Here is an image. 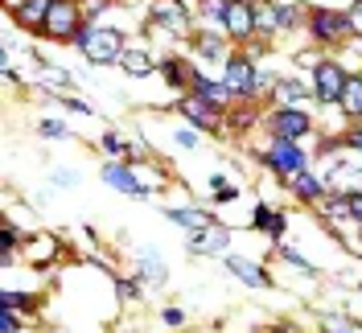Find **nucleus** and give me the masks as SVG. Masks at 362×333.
<instances>
[{
	"instance_id": "nucleus-36",
	"label": "nucleus",
	"mask_w": 362,
	"mask_h": 333,
	"mask_svg": "<svg viewBox=\"0 0 362 333\" xmlns=\"http://www.w3.org/2000/svg\"><path fill=\"white\" fill-rule=\"evenodd\" d=\"M17 305H25L21 292H4V309H17Z\"/></svg>"
},
{
	"instance_id": "nucleus-12",
	"label": "nucleus",
	"mask_w": 362,
	"mask_h": 333,
	"mask_svg": "<svg viewBox=\"0 0 362 333\" xmlns=\"http://www.w3.org/2000/svg\"><path fill=\"white\" fill-rule=\"evenodd\" d=\"M153 17H157L160 25H169L177 37H185L189 13H185V4H181V0H157V4H153Z\"/></svg>"
},
{
	"instance_id": "nucleus-29",
	"label": "nucleus",
	"mask_w": 362,
	"mask_h": 333,
	"mask_svg": "<svg viewBox=\"0 0 362 333\" xmlns=\"http://www.w3.org/2000/svg\"><path fill=\"white\" fill-rule=\"evenodd\" d=\"M346 198H350V218L362 222V189H358V194H346Z\"/></svg>"
},
{
	"instance_id": "nucleus-19",
	"label": "nucleus",
	"mask_w": 362,
	"mask_h": 333,
	"mask_svg": "<svg viewBox=\"0 0 362 333\" xmlns=\"http://www.w3.org/2000/svg\"><path fill=\"white\" fill-rule=\"evenodd\" d=\"M119 66L128 70V74H136V78H144V74H153V58H148L144 49H124Z\"/></svg>"
},
{
	"instance_id": "nucleus-10",
	"label": "nucleus",
	"mask_w": 362,
	"mask_h": 333,
	"mask_svg": "<svg viewBox=\"0 0 362 333\" xmlns=\"http://www.w3.org/2000/svg\"><path fill=\"white\" fill-rule=\"evenodd\" d=\"M49 4H54V0H8L13 17H17L25 29H37V33H42V25H45V13H49Z\"/></svg>"
},
{
	"instance_id": "nucleus-14",
	"label": "nucleus",
	"mask_w": 362,
	"mask_h": 333,
	"mask_svg": "<svg viewBox=\"0 0 362 333\" xmlns=\"http://www.w3.org/2000/svg\"><path fill=\"white\" fill-rule=\"evenodd\" d=\"M226 267L239 276V280H247L251 288H264L268 284V276H264V267H255L251 259H243V255H226Z\"/></svg>"
},
{
	"instance_id": "nucleus-9",
	"label": "nucleus",
	"mask_w": 362,
	"mask_h": 333,
	"mask_svg": "<svg viewBox=\"0 0 362 333\" xmlns=\"http://www.w3.org/2000/svg\"><path fill=\"white\" fill-rule=\"evenodd\" d=\"M272 136L276 140H300V136L309 132V115L305 111H296V107H284V111H276L272 115Z\"/></svg>"
},
{
	"instance_id": "nucleus-33",
	"label": "nucleus",
	"mask_w": 362,
	"mask_h": 333,
	"mask_svg": "<svg viewBox=\"0 0 362 333\" xmlns=\"http://www.w3.org/2000/svg\"><path fill=\"white\" fill-rule=\"evenodd\" d=\"M272 218H276V214H272L268 206H259V210H255V226H272Z\"/></svg>"
},
{
	"instance_id": "nucleus-8",
	"label": "nucleus",
	"mask_w": 362,
	"mask_h": 333,
	"mask_svg": "<svg viewBox=\"0 0 362 333\" xmlns=\"http://www.w3.org/2000/svg\"><path fill=\"white\" fill-rule=\"evenodd\" d=\"M223 83L235 90V95H255V66H251L243 54H230V58H226Z\"/></svg>"
},
{
	"instance_id": "nucleus-2",
	"label": "nucleus",
	"mask_w": 362,
	"mask_h": 333,
	"mask_svg": "<svg viewBox=\"0 0 362 333\" xmlns=\"http://www.w3.org/2000/svg\"><path fill=\"white\" fill-rule=\"evenodd\" d=\"M78 33H83L78 0H54L49 13H45L42 37H49V42H78Z\"/></svg>"
},
{
	"instance_id": "nucleus-20",
	"label": "nucleus",
	"mask_w": 362,
	"mask_h": 333,
	"mask_svg": "<svg viewBox=\"0 0 362 333\" xmlns=\"http://www.w3.org/2000/svg\"><path fill=\"white\" fill-rule=\"evenodd\" d=\"M226 37V33H223ZM223 37H218V33H198V37H194V49H198V54H202V58H223L226 62V42Z\"/></svg>"
},
{
	"instance_id": "nucleus-15",
	"label": "nucleus",
	"mask_w": 362,
	"mask_h": 333,
	"mask_svg": "<svg viewBox=\"0 0 362 333\" xmlns=\"http://www.w3.org/2000/svg\"><path fill=\"white\" fill-rule=\"evenodd\" d=\"M288 181H293V194L300 201H317L321 194H325V181H317L309 169H300V173H296V177H288Z\"/></svg>"
},
{
	"instance_id": "nucleus-38",
	"label": "nucleus",
	"mask_w": 362,
	"mask_h": 333,
	"mask_svg": "<svg viewBox=\"0 0 362 333\" xmlns=\"http://www.w3.org/2000/svg\"><path fill=\"white\" fill-rule=\"evenodd\" d=\"M346 144H350V148H362V132H350L346 136Z\"/></svg>"
},
{
	"instance_id": "nucleus-30",
	"label": "nucleus",
	"mask_w": 362,
	"mask_h": 333,
	"mask_svg": "<svg viewBox=\"0 0 362 333\" xmlns=\"http://www.w3.org/2000/svg\"><path fill=\"white\" fill-rule=\"evenodd\" d=\"M42 132L49 136V140H58V136H66V124H54V119H45V124H42Z\"/></svg>"
},
{
	"instance_id": "nucleus-25",
	"label": "nucleus",
	"mask_w": 362,
	"mask_h": 333,
	"mask_svg": "<svg viewBox=\"0 0 362 333\" xmlns=\"http://www.w3.org/2000/svg\"><path fill=\"white\" fill-rule=\"evenodd\" d=\"M144 276H148L153 284H160V280H165V264H160L157 255H144Z\"/></svg>"
},
{
	"instance_id": "nucleus-5",
	"label": "nucleus",
	"mask_w": 362,
	"mask_h": 333,
	"mask_svg": "<svg viewBox=\"0 0 362 333\" xmlns=\"http://www.w3.org/2000/svg\"><path fill=\"white\" fill-rule=\"evenodd\" d=\"M264 160H268L280 177H296L300 169H309V160H305V153L296 148V140H276V144H272V153L264 156Z\"/></svg>"
},
{
	"instance_id": "nucleus-1",
	"label": "nucleus",
	"mask_w": 362,
	"mask_h": 333,
	"mask_svg": "<svg viewBox=\"0 0 362 333\" xmlns=\"http://www.w3.org/2000/svg\"><path fill=\"white\" fill-rule=\"evenodd\" d=\"M74 45L83 49L87 62H119V58H124V33L112 29V25H103V29H83Z\"/></svg>"
},
{
	"instance_id": "nucleus-17",
	"label": "nucleus",
	"mask_w": 362,
	"mask_h": 333,
	"mask_svg": "<svg viewBox=\"0 0 362 333\" xmlns=\"http://www.w3.org/2000/svg\"><path fill=\"white\" fill-rule=\"evenodd\" d=\"M341 111L346 115H354V119H362V74L358 78H346V90H341Z\"/></svg>"
},
{
	"instance_id": "nucleus-7",
	"label": "nucleus",
	"mask_w": 362,
	"mask_h": 333,
	"mask_svg": "<svg viewBox=\"0 0 362 333\" xmlns=\"http://www.w3.org/2000/svg\"><path fill=\"white\" fill-rule=\"evenodd\" d=\"M223 29H226V37H235V42H247L251 33H255V4H251V0H230Z\"/></svg>"
},
{
	"instance_id": "nucleus-26",
	"label": "nucleus",
	"mask_w": 362,
	"mask_h": 333,
	"mask_svg": "<svg viewBox=\"0 0 362 333\" xmlns=\"http://www.w3.org/2000/svg\"><path fill=\"white\" fill-rule=\"evenodd\" d=\"M165 78H169L173 87H181V83H185V74H181V62H165Z\"/></svg>"
},
{
	"instance_id": "nucleus-3",
	"label": "nucleus",
	"mask_w": 362,
	"mask_h": 333,
	"mask_svg": "<svg viewBox=\"0 0 362 333\" xmlns=\"http://www.w3.org/2000/svg\"><path fill=\"white\" fill-rule=\"evenodd\" d=\"M309 33L317 42H346L354 33L350 25V13H334V8H313L309 13Z\"/></svg>"
},
{
	"instance_id": "nucleus-18",
	"label": "nucleus",
	"mask_w": 362,
	"mask_h": 333,
	"mask_svg": "<svg viewBox=\"0 0 362 333\" xmlns=\"http://www.w3.org/2000/svg\"><path fill=\"white\" fill-rule=\"evenodd\" d=\"M255 29L259 33H280V8L272 0H259L255 4Z\"/></svg>"
},
{
	"instance_id": "nucleus-31",
	"label": "nucleus",
	"mask_w": 362,
	"mask_h": 333,
	"mask_svg": "<svg viewBox=\"0 0 362 333\" xmlns=\"http://www.w3.org/2000/svg\"><path fill=\"white\" fill-rule=\"evenodd\" d=\"M296 21V4H280V29Z\"/></svg>"
},
{
	"instance_id": "nucleus-16",
	"label": "nucleus",
	"mask_w": 362,
	"mask_h": 333,
	"mask_svg": "<svg viewBox=\"0 0 362 333\" xmlns=\"http://www.w3.org/2000/svg\"><path fill=\"white\" fill-rule=\"evenodd\" d=\"M194 90H198L202 99H210L214 107H223V103H230V95H235V90L226 87V83H210V78H202V74H194Z\"/></svg>"
},
{
	"instance_id": "nucleus-13",
	"label": "nucleus",
	"mask_w": 362,
	"mask_h": 333,
	"mask_svg": "<svg viewBox=\"0 0 362 333\" xmlns=\"http://www.w3.org/2000/svg\"><path fill=\"white\" fill-rule=\"evenodd\" d=\"M189 251H198V255H210V251H226V230L223 226H202V230H194L189 235Z\"/></svg>"
},
{
	"instance_id": "nucleus-37",
	"label": "nucleus",
	"mask_w": 362,
	"mask_h": 333,
	"mask_svg": "<svg viewBox=\"0 0 362 333\" xmlns=\"http://www.w3.org/2000/svg\"><path fill=\"white\" fill-rule=\"evenodd\" d=\"M165 321H169V325H181L185 317H181V309H169V312H165Z\"/></svg>"
},
{
	"instance_id": "nucleus-24",
	"label": "nucleus",
	"mask_w": 362,
	"mask_h": 333,
	"mask_svg": "<svg viewBox=\"0 0 362 333\" xmlns=\"http://www.w3.org/2000/svg\"><path fill=\"white\" fill-rule=\"evenodd\" d=\"M321 325H325V333H354V325H350L346 317H338V312H325Z\"/></svg>"
},
{
	"instance_id": "nucleus-32",
	"label": "nucleus",
	"mask_w": 362,
	"mask_h": 333,
	"mask_svg": "<svg viewBox=\"0 0 362 333\" xmlns=\"http://www.w3.org/2000/svg\"><path fill=\"white\" fill-rule=\"evenodd\" d=\"M17 325H21L17 321V309H4V333H17Z\"/></svg>"
},
{
	"instance_id": "nucleus-11",
	"label": "nucleus",
	"mask_w": 362,
	"mask_h": 333,
	"mask_svg": "<svg viewBox=\"0 0 362 333\" xmlns=\"http://www.w3.org/2000/svg\"><path fill=\"white\" fill-rule=\"evenodd\" d=\"M103 181H107V185H115V189H124V194H132V198H148V189L136 181L132 165H107V169H103Z\"/></svg>"
},
{
	"instance_id": "nucleus-28",
	"label": "nucleus",
	"mask_w": 362,
	"mask_h": 333,
	"mask_svg": "<svg viewBox=\"0 0 362 333\" xmlns=\"http://www.w3.org/2000/svg\"><path fill=\"white\" fill-rule=\"evenodd\" d=\"M284 259H288L293 267H300V271H313V264H305V255H296L293 247H284Z\"/></svg>"
},
{
	"instance_id": "nucleus-35",
	"label": "nucleus",
	"mask_w": 362,
	"mask_h": 333,
	"mask_svg": "<svg viewBox=\"0 0 362 333\" xmlns=\"http://www.w3.org/2000/svg\"><path fill=\"white\" fill-rule=\"evenodd\" d=\"M350 25H354V33H362V0L350 8Z\"/></svg>"
},
{
	"instance_id": "nucleus-27",
	"label": "nucleus",
	"mask_w": 362,
	"mask_h": 333,
	"mask_svg": "<svg viewBox=\"0 0 362 333\" xmlns=\"http://www.w3.org/2000/svg\"><path fill=\"white\" fill-rule=\"evenodd\" d=\"M115 292H119L124 300H136V292H140V284H136V280H119V284H115Z\"/></svg>"
},
{
	"instance_id": "nucleus-34",
	"label": "nucleus",
	"mask_w": 362,
	"mask_h": 333,
	"mask_svg": "<svg viewBox=\"0 0 362 333\" xmlns=\"http://www.w3.org/2000/svg\"><path fill=\"white\" fill-rule=\"evenodd\" d=\"M272 239H284V214H276V218H272V230H268Z\"/></svg>"
},
{
	"instance_id": "nucleus-22",
	"label": "nucleus",
	"mask_w": 362,
	"mask_h": 333,
	"mask_svg": "<svg viewBox=\"0 0 362 333\" xmlns=\"http://www.w3.org/2000/svg\"><path fill=\"white\" fill-rule=\"evenodd\" d=\"M276 99H284L288 107H296V103L305 99V87H300V83H276Z\"/></svg>"
},
{
	"instance_id": "nucleus-23",
	"label": "nucleus",
	"mask_w": 362,
	"mask_h": 333,
	"mask_svg": "<svg viewBox=\"0 0 362 333\" xmlns=\"http://www.w3.org/2000/svg\"><path fill=\"white\" fill-rule=\"evenodd\" d=\"M226 8H230V0H202V13L210 17V21H226Z\"/></svg>"
},
{
	"instance_id": "nucleus-6",
	"label": "nucleus",
	"mask_w": 362,
	"mask_h": 333,
	"mask_svg": "<svg viewBox=\"0 0 362 333\" xmlns=\"http://www.w3.org/2000/svg\"><path fill=\"white\" fill-rule=\"evenodd\" d=\"M177 111L185 115V119H194L198 128H206V132H218V128H223V115H218V107H214L210 99H202L198 90H194L189 99H177Z\"/></svg>"
},
{
	"instance_id": "nucleus-4",
	"label": "nucleus",
	"mask_w": 362,
	"mask_h": 333,
	"mask_svg": "<svg viewBox=\"0 0 362 333\" xmlns=\"http://www.w3.org/2000/svg\"><path fill=\"white\" fill-rule=\"evenodd\" d=\"M346 78H350V74H346L334 58L317 62V66H313V90H317V99H321V103H338L341 90H346Z\"/></svg>"
},
{
	"instance_id": "nucleus-21",
	"label": "nucleus",
	"mask_w": 362,
	"mask_h": 333,
	"mask_svg": "<svg viewBox=\"0 0 362 333\" xmlns=\"http://www.w3.org/2000/svg\"><path fill=\"white\" fill-rule=\"evenodd\" d=\"M169 218L181 222V226H189V230H202V226H210V214H202V210H169Z\"/></svg>"
}]
</instances>
